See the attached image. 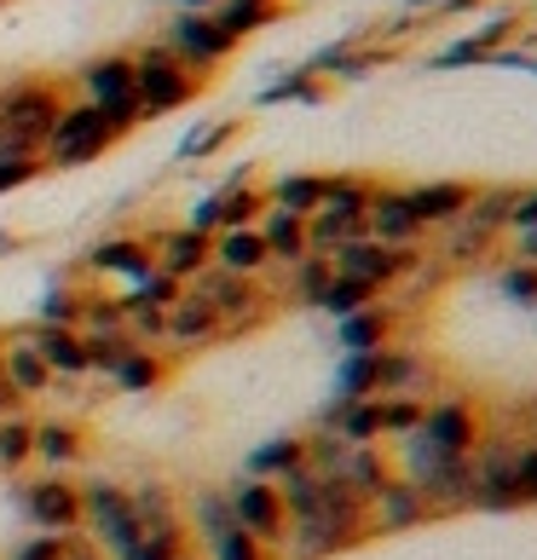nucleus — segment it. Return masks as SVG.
I'll return each instance as SVG.
<instances>
[{
    "label": "nucleus",
    "instance_id": "obj_1",
    "mask_svg": "<svg viewBox=\"0 0 537 560\" xmlns=\"http://www.w3.org/2000/svg\"><path fill=\"white\" fill-rule=\"evenodd\" d=\"M278 497H283V514H289V532H283V549L278 560H329V555H347L370 544L364 532V503L353 491L318 480L313 468H289L278 474Z\"/></svg>",
    "mask_w": 537,
    "mask_h": 560
},
{
    "label": "nucleus",
    "instance_id": "obj_2",
    "mask_svg": "<svg viewBox=\"0 0 537 560\" xmlns=\"http://www.w3.org/2000/svg\"><path fill=\"white\" fill-rule=\"evenodd\" d=\"M179 514H185V532H191V555L197 560H272L249 532L232 521L225 509V491L220 486H197L179 497Z\"/></svg>",
    "mask_w": 537,
    "mask_h": 560
},
{
    "label": "nucleus",
    "instance_id": "obj_3",
    "mask_svg": "<svg viewBox=\"0 0 537 560\" xmlns=\"http://www.w3.org/2000/svg\"><path fill=\"white\" fill-rule=\"evenodd\" d=\"M128 133L116 116H105L98 105H81V98H65V110H58L47 144H40V168H81V162L105 156L110 144Z\"/></svg>",
    "mask_w": 537,
    "mask_h": 560
},
{
    "label": "nucleus",
    "instance_id": "obj_4",
    "mask_svg": "<svg viewBox=\"0 0 537 560\" xmlns=\"http://www.w3.org/2000/svg\"><path fill=\"white\" fill-rule=\"evenodd\" d=\"M133 65V110L139 121H156V116H174L179 105H191V98L202 93V81L179 65V58L162 47V40H151V47L128 52Z\"/></svg>",
    "mask_w": 537,
    "mask_h": 560
},
{
    "label": "nucleus",
    "instance_id": "obj_5",
    "mask_svg": "<svg viewBox=\"0 0 537 560\" xmlns=\"http://www.w3.org/2000/svg\"><path fill=\"white\" fill-rule=\"evenodd\" d=\"M225 509H232V521L255 537V544L278 560L283 549V532H289V514H283V497L272 480H260V474H237V480H225Z\"/></svg>",
    "mask_w": 537,
    "mask_h": 560
},
{
    "label": "nucleus",
    "instance_id": "obj_6",
    "mask_svg": "<svg viewBox=\"0 0 537 560\" xmlns=\"http://www.w3.org/2000/svg\"><path fill=\"white\" fill-rule=\"evenodd\" d=\"M162 47H168L197 81H209V75L225 65V58L237 52V40L225 35L209 12H174L168 30H162Z\"/></svg>",
    "mask_w": 537,
    "mask_h": 560
},
{
    "label": "nucleus",
    "instance_id": "obj_7",
    "mask_svg": "<svg viewBox=\"0 0 537 560\" xmlns=\"http://www.w3.org/2000/svg\"><path fill=\"white\" fill-rule=\"evenodd\" d=\"M75 98L81 105H98L105 116H116L121 128H139V110H133V65L128 52H105V58H87V65L75 70Z\"/></svg>",
    "mask_w": 537,
    "mask_h": 560
},
{
    "label": "nucleus",
    "instance_id": "obj_8",
    "mask_svg": "<svg viewBox=\"0 0 537 560\" xmlns=\"http://www.w3.org/2000/svg\"><path fill=\"white\" fill-rule=\"evenodd\" d=\"M364 237L382 243V248H399V255L428 248V225L417 220V209H410L405 185H370V197H364Z\"/></svg>",
    "mask_w": 537,
    "mask_h": 560
},
{
    "label": "nucleus",
    "instance_id": "obj_9",
    "mask_svg": "<svg viewBox=\"0 0 537 560\" xmlns=\"http://www.w3.org/2000/svg\"><path fill=\"white\" fill-rule=\"evenodd\" d=\"M24 521L47 537H70L81 532V491L70 474H40L24 486Z\"/></svg>",
    "mask_w": 537,
    "mask_h": 560
},
{
    "label": "nucleus",
    "instance_id": "obj_10",
    "mask_svg": "<svg viewBox=\"0 0 537 560\" xmlns=\"http://www.w3.org/2000/svg\"><path fill=\"white\" fill-rule=\"evenodd\" d=\"M428 521H433L428 497H422L417 486H405V480H387V486L364 503V532H370V537H394V532L428 526Z\"/></svg>",
    "mask_w": 537,
    "mask_h": 560
},
{
    "label": "nucleus",
    "instance_id": "obj_11",
    "mask_svg": "<svg viewBox=\"0 0 537 560\" xmlns=\"http://www.w3.org/2000/svg\"><path fill=\"white\" fill-rule=\"evenodd\" d=\"M151 243V260H156V272L162 278H174V283H191L202 266H209V232H191V225H168V232H151L144 237Z\"/></svg>",
    "mask_w": 537,
    "mask_h": 560
},
{
    "label": "nucleus",
    "instance_id": "obj_12",
    "mask_svg": "<svg viewBox=\"0 0 537 560\" xmlns=\"http://www.w3.org/2000/svg\"><path fill=\"white\" fill-rule=\"evenodd\" d=\"M87 266H93L98 278H128V289H139L144 278L156 272V260H151V243H144V237H128V232L98 243L93 255H87Z\"/></svg>",
    "mask_w": 537,
    "mask_h": 560
},
{
    "label": "nucleus",
    "instance_id": "obj_13",
    "mask_svg": "<svg viewBox=\"0 0 537 560\" xmlns=\"http://www.w3.org/2000/svg\"><path fill=\"white\" fill-rule=\"evenodd\" d=\"M209 266H220V272H232V278H260L266 266H272V255H266L255 225H232V232H214Z\"/></svg>",
    "mask_w": 537,
    "mask_h": 560
},
{
    "label": "nucleus",
    "instance_id": "obj_14",
    "mask_svg": "<svg viewBox=\"0 0 537 560\" xmlns=\"http://www.w3.org/2000/svg\"><path fill=\"white\" fill-rule=\"evenodd\" d=\"M81 456H87V440H81V428H75V422H65V417L35 422L30 463H40V474H70Z\"/></svg>",
    "mask_w": 537,
    "mask_h": 560
},
{
    "label": "nucleus",
    "instance_id": "obj_15",
    "mask_svg": "<svg viewBox=\"0 0 537 560\" xmlns=\"http://www.w3.org/2000/svg\"><path fill=\"white\" fill-rule=\"evenodd\" d=\"M0 382H7V393H12L17 405L52 387V376H47V364H40V352H35V341H30V336L0 341Z\"/></svg>",
    "mask_w": 537,
    "mask_h": 560
},
{
    "label": "nucleus",
    "instance_id": "obj_16",
    "mask_svg": "<svg viewBox=\"0 0 537 560\" xmlns=\"http://www.w3.org/2000/svg\"><path fill=\"white\" fill-rule=\"evenodd\" d=\"M405 197H410V209H417V220L428 225V237H433L440 225H451L468 209L474 185H463V179H428V185H405Z\"/></svg>",
    "mask_w": 537,
    "mask_h": 560
},
{
    "label": "nucleus",
    "instance_id": "obj_17",
    "mask_svg": "<svg viewBox=\"0 0 537 560\" xmlns=\"http://www.w3.org/2000/svg\"><path fill=\"white\" fill-rule=\"evenodd\" d=\"M30 341H35V352H40V364H47L52 382H81V376H93V370H87V347H81L75 329H47V324H35Z\"/></svg>",
    "mask_w": 537,
    "mask_h": 560
},
{
    "label": "nucleus",
    "instance_id": "obj_18",
    "mask_svg": "<svg viewBox=\"0 0 537 560\" xmlns=\"http://www.w3.org/2000/svg\"><path fill=\"white\" fill-rule=\"evenodd\" d=\"M255 232H260V243H266V255H272V266L306 260V220H301V214L272 209V202H266L260 220H255Z\"/></svg>",
    "mask_w": 537,
    "mask_h": 560
},
{
    "label": "nucleus",
    "instance_id": "obj_19",
    "mask_svg": "<svg viewBox=\"0 0 537 560\" xmlns=\"http://www.w3.org/2000/svg\"><path fill=\"white\" fill-rule=\"evenodd\" d=\"M209 18H214V24L243 47V40H249L255 30H266V24L278 18V0H214V12H209Z\"/></svg>",
    "mask_w": 537,
    "mask_h": 560
},
{
    "label": "nucleus",
    "instance_id": "obj_20",
    "mask_svg": "<svg viewBox=\"0 0 537 560\" xmlns=\"http://www.w3.org/2000/svg\"><path fill=\"white\" fill-rule=\"evenodd\" d=\"M318 191H324V174H283V179H272L266 185V202L272 209H289V214H313L318 209Z\"/></svg>",
    "mask_w": 537,
    "mask_h": 560
},
{
    "label": "nucleus",
    "instance_id": "obj_21",
    "mask_svg": "<svg viewBox=\"0 0 537 560\" xmlns=\"http://www.w3.org/2000/svg\"><path fill=\"white\" fill-rule=\"evenodd\" d=\"M30 445H35V422L30 417H0V474L30 468Z\"/></svg>",
    "mask_w": 537,
    "mask_h": 560
},
{
    "label": "nucleus",
    "instance_id": "obj_22",
    "mask_svg": "<svg viewBox=\"0 0 537 560\" xmlns=\"http://www.w3.org/2000/svg\"><path fill=\"white\" fill-rule=\"evenodd\" d=\"M162 370H168V364H162V352L133 347L128 359L110 370V382H116V387H128V393H144V387H156V382H162Z\"/></svg>",
    "mask_w": 537,
    "mask_h": 560
},
{
    "label": "nucleus",
    "instance_id": "obj_23",
    "mask_svg": "<svg viewBox=\"0 0 537 560\" xmlns=\"http://www.w3.org/2000/svg\"><path fill=\"white\" fill-rule=\"evenodd\" d=\"M537 225V185H509L503 197V232H526Z\"/></svg>",
    "mask_w": 537,
    "mask_h": 560
},
{
    "label": "nucleus",
    "instance_id": "obj_24",
    "mask_svg": "<svg viewBox=\"0 0 537 560\" xmlns=\"http://www.w3.org/2000/svg\"><path fill=\"white\" fill-rule=\"evenodd\" d=\"M232 133H237L232 121H209L202 133H191V139H185V156H214V151H220V144L232 139Z\"/></svg>",
    "mask_w": 537,
    "mask_h": 560
},
{
    "label": "nucleus",
    "instance_id": "obj_25",
    "mask_svg": "<svg viewBox=\"0 0 537 560\" xmlns=\"http://www.w3.org/2000/svg\"><path fill=\"white\" fill-rule=\"evenodd\" d=\"M7 560H65V537H47V532H35L30 544H17Z\"/></svg>",
    "mask_w": 537,
    "mask_h": 560
},
{
    "label": "nucleus",
    "instance_id": "obj_26",
    "mask_svg": "<svg viewBox=\"0 0 537 560\" xmlns=\"http://www.w3.org/2000/svg\"><path fill=\"white\" fill-rule=\"evenodd\" d=\"M40 174L35 156H0V191H17V185H30Z\"/></svg>",
    "mask_w": 537,
    "mask_h": 560
},
{
    "label": "nucleus",
    "instance_id": "obj_27",
    "mask_svg": "<svg viewBox=\"0 0 537 560\" xmlns=\"http://www.w3.org/2000/svg\"><path fill=\"white\" fill-rule=\"evenodd\" d=\"M503 248L514 255V266H537V225H526V232H503Z\"/></svg>",
    "mask_w": 537,
    "mask_h": 560
},
{
    "label": "nucleus",
    "instance_id": "obj_28",
    "mask_svg": "<svg viewBox=\"0 0 537 560\" xmlns=\"http://www.w3.org/2000/svg\"><path fill=\"white\" fill-rule=\"evenodd\" d=\"M65 560H105V555H98L81 532H70V537H65Z\"/></svg>",
    "mask_w": 537,
    "mask_h": 560
},
{
    "label": "nucleus",
    "instance_id": "obj_29",
    "mask_svg": "<svg viewBox=\"0 0 537 560\" xmlns=\"http://www.w3.org/2000/svg\"><path fill=\"white\" fill-rule=\"evenodd\" d=\"M168 7H179V12H214V0H168Z\"/></svg>",
    "mask_w": 537,
    "mask_h": 560
}]
</instances>
